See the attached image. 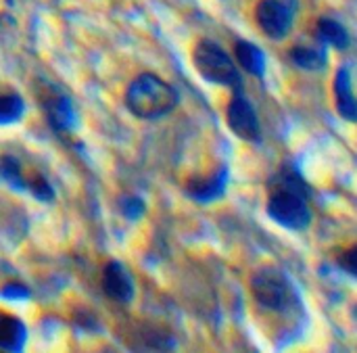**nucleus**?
Here are the masks:
<instances>
[{
    "mask_svg": "<svg viewBox=\"0 0 357 353\" xmlns=\"http://www.w3.org/2000/svg\"><path fill=\"white\" fill-rule=\"evenodd\" d=\"M23 98L15 92H0V126L15 123L23 115Z\"/></svg>",
    "mask_w": 357,
    "mask_h": 353,
    "instance_id": "16",
    "label": "nucleus"
},
{
    "mask_svg": "<svg viewBox=\"0 0 357 353\" xmlns=\"http://www.w3.org/2000/svg\"><path fill=\"white\" fill-rule=\"evenodd\" d=\"M297 8V0H261L255 8V19L268 38L282 40L293 27Z\"/></svg>",
    "mask_w": 357,
    "mask_h": 353,
    "instance_id": "5",
    "label": "nucleus"
},
{
    "mask_svg": "<svg viewBox=\"0 0 357 353\" xmlns=\"http://www.w3.org/2000/svg\"><path fill=\"white\" fill-rule=\"evenodd\" d=\"M102 291L117 303H130L134 299V283L130 272L119 262H109L102 272Z\"/></svg>",
    "mask_w": 357,
    "mask_h": 353,
    "instance_id": "9",
    "label": "nucleus"
},
{
    "mask_svg": "<svg viewBox=\"0 0 357 353\" xmlns=\"http://www.w3.org/2000/svg\"><path fill=\"white\" fill-rule=\"evenodd\" d=\"M25 339H27L25 324L10 314H0V350L19 352L23 350Z\"/></svg>",
    "mask_w": 357,
    "mask_h": 353,
    "instance_id": "12",
    "label": "nucleus"
},
{
    "mask_svg": "<svg viewBox=\"0 0 357 353\" xmlns=\"http://www.w3.org/2000/svg\"><path fill=\"white\" fill-rule=\"evenodd\" d=\"M75 322H77L82 329H86V331H98V329H100L98 322H96V318H94L92 314H88V312H77Z\"/></svg>",
    "mask_w": 357,
    "mask_h": 353,
    "instance_id": "21",
    "label": "nucleus"
},
{
    "mask_svg": "<svg viewBox=\"0 0 357 353\" xmlns=\"http://www.w3.org/2000/svg\"><path fill=\"white\" fill-rule=\"evenodd\" d=\"M335 100H337V111L341 117L347 121L357 119V103L354 96V86H351V71L347 65H343L337 75H335Z\"/></svg>",
    "mask_w": 357,
    "mask_h": 353,
    "instance_id": "10",
    "label": "nucleus"
},
{
    "mask_svg": "<svg viewBox=\"0 0 357 353\" xmlns=\"http://www.w3.org/2000/svg\"><path fill=\"white\" fill-rule=\"evenodd\" d=\"M251 293H253L257 308L270 314H287L293 310L295 303H299L297 293L291 280L287 278V274L272 266L259 268L253 274Z\"/></svg>",
    "mask_w": 357,
    "mask_h": 353,
    "instance_id": "2",
    "label": "nucleus"
},
{
    "mask_svg": "<svg viewBox=\"0 0 357 353\" xmlns=\"http://www.w3.org/2000/svg\"><path fill=\"white\" fill-rule=\"evenodd\" d=\"M226 119H228V128L241 140L253 142V144L261 140L259 117L255 113V107L243 96V92H234V96H232V100L228 103V109H226Z\"/></svg>",
    "mask_w": 357,
    "mask_h": 353,
    "instance_id": "6",
    "label": "nucleus"
},
{
    "mask_svg": "<svg viewBox=\"0 0 357 353\" xmlns=\"http://www.w3.org/2000/svg\"><path fill=\"white\" fill-rule=\"evenodd\" d=\"M144 201L140 197H123L121 199V213L128 218V220H138L144 216Z\"/></svg>",
    "mask_w": 357,
    "mask_h": 353,
    "instance_id": "18",
    "label": "nucleus"
},
{
    "mask_svg": "<svg viewBox=\"0 0 357 353\" xmlns=\"http://www.w3.org/2000/svg\"><path fill=\"white\" fill-rule=\"evenodd\" d=\"M228 167L220 165L215 167L211 174L201 176V178H192L186 184V195L197 201V203H213L220 197H224L226 188H228Z\"/></svg>",
    "mask_w": 357,
    "mask_h": 353,
    "instance_id": "8",
    "label": "nucleus"
},
{
    "mask_svg": "<svg viewBox=\"0 0 357 353\" xmlns=\"http://www.w3.org/2000/svg\"><path fill=\"white\" fill-rule=\"evenodd\" d=\"M318 38L324 44H331V46H335L339 50H345L351 44V36L345 29V25L335 21V19H331V17H322L318 21Z\"/></svg>",
    "mask_w": 357,
    "mask_h": 353,
    "instance_id": "13",
    "label": "nucleus"
},
{
    "mask_svg": "<svg viewBox=\"0 0 357 353\" xmlns=\"http://www.w3.org/2000/svg\"><path fill=\"white\" fill-rule=\"evenodd\" d=\"M234 54H236V61L241 63V67L251 73V75H257V77H264L266 73V52L249 42V40H238L236 46H234Z\"/></svg>",
    "mask_w": 357,
    "mask_h": 353,
    "instance_id": "11",
    "label": "nucleus"
},
{
    "mask_svg": "<svg viewBox=\"0 0 357 353\" xmlns=\"http://www.w3.org/2000/svg\"><path fill=\"white\" fill-rule=\"evenodd\" d=\"M356 260H357V247L354 245V247H349L347 251H343V253H341L339 266H341L343 270H347V274H349V276H357Z\"/></svg>",
    "mask_w": 357,
    "mask_h": 353,
    "instance_id": "20",
    "label": "nucleus"
},
{
    "mask_svg": "<svg viewBox=\"0 0 357 353\" xmlns=\"http://www.w3.org/2000/svg\"><path fill=\"white\" fill-rule=\"evenodd\" d=\"M0 182L17 193L27 190V176L23 174L21 163L10 155H0Z\"/></svg>",
    "mask_w": 357,
    "mask_h": 353,
    "instance_id": "14",
    "label": "nucleus"
},
{
    "mask_svg": "<svg viewBox=\"0 0 357 353\" xmlns=\"http://www.w3.org/2000/svg\"><path fill=\"white\" fill-rule=\"evenodd\" d=\"M27 190L33 195V199L44 201V203L54 199V190H52V186L48 184V180L42 174H36V176L27 178Z\"/></svg>",
    "mask_w": 357,
    "mask_h": 353,
    "instance_id": "17",
    "label": "nucleus"
},
{
    "mask_svg": "<svg viewBox=\"0 0 357 353\" xmlns=\"http://www.w3.org/2000/svg\"><path fill=\"white\" fill-rule=\"evenodd\" d=\"M178 90L155 73L136 75L126 90V107L138 119H161L178 107Z\"/></svg>",
    "mask_w": 357,
    "mask_h": 353,
    "instance_id": "1",
    "label": "nucleus"
},
{
    "mask_svg": "<svg viewBox=\"0 0 357 353\" xmlns=\"http://www.w3.org/2000/svg\"><path fill=\"white\" fill-rule=\"evenodd\" d=\"M42 107H44V115L54 132H61V134L71 132L77 126V111L67 94L52 90L42 98Z\"/></svg>",
    "mask_w": 357,
    "mask_h": 353,
    "instance_id": "7",
    "label": "nucleus"
},
{
    "mask_svg": "<svg viewBox=\"0 0 357 353\" xmlns=\"http://www.w3.org/2000/svg\"><path fill=\"white\" fill-rule=\"evenodd\" d=\"M291 59L297 67L305 71H320L326 67V50L312 46H295L291 50Z\"/></svg>",
    "mask_w": 357,
    "mask_h": 353,
    "instance_id": "15",
    "label": "nucleus"
},
{
    "mask_svg": "<svg viewBox=\"0 0 357 353\" xmlns=\"http://www.w3.org/2000/svg\"><path fill=\"white\" fill-rule=\"evenodd\" d=\"M192 61H195V67L203 80L218 84V86H228L234 92L243 90L241 71L220 44H215L211 40H201L195 46Z\"/></svg>",
    "mask_w": 357,
    "mask_h": 353,
    "instance_id": "3",
    "label": "nucleus"
},
{
    "mask_svg": "<svg viewBox=\"0 0 357 353\" xmlns=\"http://www.w3.org/2000/svg\"><path fill=\"white\" fill-rule=\"evenodd\" d=\"M0 295H2L4 299L23 301V299H27V297H29V289H27L25 285H21V283H8V285H4V287H2Z\"/></svg>",
    "mask_w": 357,
    "mask_h": 353,
    "instance_id": "19",
    "label": "nucleus"
},
{
    "mask_svg": "<svg viewBox=\"0 0 357 353\" xmlns=\"http://www.w3.org/2000/svg\"><path fill=\"white\" fill-rule=\"evenodd\" d=\"M268 216L287 230H305L312 224L307 195L284 186H272L268 197Z\"/></svg>",
    "mask_w": 357,
    "mask_h": 353,
    "instance_id": "4",
    "label": "nucleus"
}]
</instances>
